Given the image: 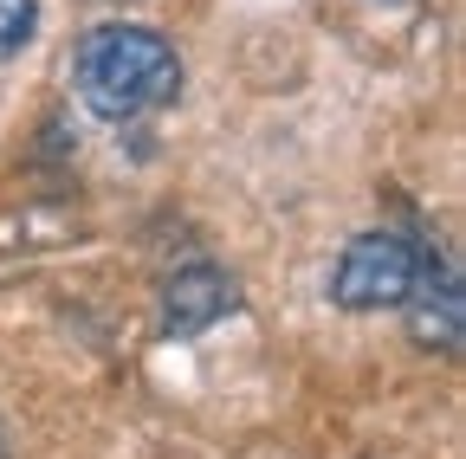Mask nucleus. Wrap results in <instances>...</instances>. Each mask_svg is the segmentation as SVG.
I'll list each match as a JSON object with an SVG mask.
<instances>
[{
    "label": "nucleus",
    "instance_id": "1",
    "mask_svg": "<svg viewBox=\"0 0 466 459\" xmlns=\"http://www.w3.org/2000/svg\"><path fill=\"white\" fill-rule=\"evenodd\" d=\"M72 85L97 124H137V117H156L162 104L182 97V59H175V45L156 26L110 20V26H91L78 39Z\"/></svg>",
    "mask_w": 466,
    "mask_h": 459
},
{
    "label": "nucleus",
    "instance_id": "2",
    "mask_svg": "<svg viewBox=\"0 0 466 459\" xmlns=\"http://www.w3.org/2000/svg\"><path fill=\"white\" fill-rule=\"evenodd\" d=\"M415 272H421V246L395 234V226H376V234H357L337 265H330V304L337 311H401V298L415 292Z\"/></svg>",
    "mask_w": 466,
    "mask_h": 459
},
{
    "label": "nucleus",
    "instance_id": "3",
    "mask_svg": "<svg viewBox=\"0 0 466 459\" xmlns=\"http://www.w3.org/2000/svg\"><path fill=\"white\" fill-rule=\"evenodd\" d=\"M408 311V336L421 343V350H460V336H466V298H460V272L447 253L421 246V272H415V292L401 298Z\"/></svg>",
    "mask_w": 466,
    "mask_h": 459
},
{
    "label": "nucleus",
    "instance_id": "4",
    "mask_svg": "<svg viewBox=\"0 0 466 459\" xmlns=\"http://www.w3.org/2000/svg\"><path fill=\"white\" fill-rule=\"evenodd\" d=\"M240 311V284H233V272L220 265H182L168 284H162V336L168 343H188L201 330H214L220 317Z\"/></svg>",
    "mask_w": 466,
    "mask_h": 459
},
{
    "label": "nucleus",
    "instance_id": "5",
    "mask_svg": "<svg viewBox=\"0 0 466 459\" xmlns=\"http://www.w3.org/2000/svg\"><path fill=\"white\" fill-rule=\"evenodd\" d=\"M39 33V0H0V59H14Z\"/></svg>",
    "mask_w": 466,
    "mask_h": 459
},
{
    "label": "nucleus",
    "instance_id": "6",
    "mask_svg": "<svg viewBox=\"0 0 466 459\" xmlns=\"http://www.w3.org/2000/svg\"><path fill=\"white\" fill-rule=\"evenodd\" d=\"M0 459H14V453H7V434H0Z\"/></svg>",
    "mask_w": 466,
    "mask_h": 459
}]
</instances>
